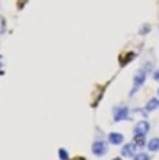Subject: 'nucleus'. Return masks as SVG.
I'll return each mask as SVG.
<instances>
[{"label": "nucleus", "instance_id": "obj_1", "mask_svg": "<svg viewBox=\"0 0 159 160\" xmlns=\"http://www.w3.org/2000/svg\"><path fill=\"white\" fill-rule=\"evenodd\" d=\"M91 149H93V154L94 156H103L107 152V145H105V142L98 140V142L93 143V148Z\"/></svg>", "mask_w": 159, "mask_h": 160}, {"label": "nucleus", "instance_id": "obj_2", "mask_svg": "<svg viewBox=\"0 0 159 160\" xmlns=\"http://www.w3.org/2000/svg\"><path fill=\"white\" fill-rule=\"evenodd\" d=\"M145 77H147V72L144 71V69H140L139 72L135 76V86H133V91H131V96L135 94V91L139 88V86H142L144 85V82H145Z\"/></svg>", "mask_w": 159, "mask_h": 160}, {"label": "nucleus", "instance_id": "obj_3", "mask_svg": "<svg viewBox=\"0 0 159 160\" xmlns=\"http://www.w3.org/2000/svg\"><path fill=\"white\" fill-rule=\"evenodd\" d=\"M148 129H150L148 122L142 120V122H139V123L136 125V128H135V136H145V134L148 132Z\"/></svg>", "mask_w": 159, "mask_h": 160}, {"label": "nucleus", "instance_id": "obj_4", "mask_svg": "<svg viewBox=\"0 0 159 160\" xmlns=\"http://www.w3.org/2000/svg\"><path fill=\"white\" fill-rule=\"evenodd\" d=\"M128 119V108L127 106H120L114 109V122H120V120Z\"/></svg>", "mask_w": 159, "mask_h": 160}, {"label": "nucleus", "instance_id": "obj_5", "mask_svg": "<svg viewBox=\"0 0 159 160\" xmlns=\"http://www.w3.org/2000/svg\"><path fill=\"white\" fill-rule=\"evenodd\" d=\"M135 151H136V146L133 143H128L122 148V156L124 157H131V156H135Z\"/></svg>", "mask_w": 159, "mask_h": 160}, {"label": "nucleus", "instance_id": "obj_6", "mask_svg": "<svg viewBox=\"0 0 159 160\" xmlns=\"http://www.w3.org/2000/svg\"><path fill=\"white\" fill-rule=\"evenodd\" d=\"M108 140H110V143H113V145H120V143L124 142V136H122V134H118V132H111V134L108 136Z\"/></svg>", "mask_w": 159, "mask_h": 160}, {"label": "nucleus", "instance_id": "obj_7", "mask_svg": "<svg viewBox=\"0 0 159 160\" xmlns=\"http://www.w3.org/2000/svg\"><path fill=\"white\" fill-rule=\"evenodd\" d=\"M159 108V99H151L148 100V103L145 105V109L147 111H155Z\"/></svg>", "mask_w": 159, "mask_h": 160}, {"label": "nucleus", "instance_id": "obj_8", "mask_svg": "<svg viewBox=\"0 0 159 160\" xmlns=\"http://www.w3.org/2000/svg\"><path fill=\"white\" fill-rule=\"evenodd\" d=\"M147 146H148V149H150V151H159V139L158 137L151 139L148 143H147Z\"/></svg>", "mask_w": 159, "mask_h": 160}, {"label": "nucleus", "instance_id": "obj_9", "mask_svg": "<svg viewBox=\"0 0 159 160\" xmlns=\"http://www.w3.org/2000/svg\"><path fill=\"white\" fill-rule=\"evenodd\" d=\"M135 140H136V145H139V146H144V142H145L144 136H135Z\"/></svg>", "mask_w": 159, "mask_h": 160}, {"label": "nucleus", "instance_id": "obj_10", "mask_svg": "<svg viewBox=\"0 0 159 160\" xmlns=\"http://www.w3.org/2000/svg\"><path fill=\"white\" fill-rule=\"evenodd\" d=\"M135 160H150V156H148V154L140 152V154H138V156L135 157Z\"/></svg>", "mask_w": 159, "mask_h": 160}, {"label": "nucleus", "instance_id": "obj_11", "mask_svg": "<svg viewBox=\"0 0 159 160\" xmlns=\"http://www.w3.org/2000/svg\"><path fill=\"white\" fill-rule=\"evenodd\" d=\"M59 157L60 160H68V152L65 149H59Z\"/></svg>", "mask_w": 159, "mask_h": 160}, {"label": "nucleus", "instance_id": "obj_12", "mask_svg": "<svg viewBox=\"0 0 159 160\" xmlns=\"http://www.w3.org/2000/svg\"><path fill=\"white\" fill-rule=\"evenodd\" d=\"M5 32V20L3 17H0V34H3Z\"/></svg>", "mask_w": 159, "mask_h": 160}, {"label": "nucleus", "instance_id": "obj_13", "mask_svg": "<svg viewBox=\"0 0 159 160\" xmlns=\"http://www.w3.org/2000/svg\"><path fill=\"white\" fill-rule=\"evenodd\" d=\"M148 29H150V25H144V26H142V29H140V34H147V32H148Z\"/></svg>", "mask_w": 159, "mask_h": 160}, {"label": "nucleus", "instance_id": "obj_14", "mask_svg": "<svg viewBox=\"0 0 159 160\" xmlns=\"http://www.w3.org/2000/svg\"><path fill=\"white\" fill-rule=\"evenodd\" d=\"M155 80H159V71H156V72H155Z\"/></svg>", "mask_w": 159, "mask_h": 160}, {"label": "nucleus", "instance_id": "obj_15", "mask_svg": "<svg viewBox=\"0 0 159 160\" xmlns=\"http://www.w3.org/2000/svg\"><path fill=\"white\" fill-rule=\"evenodd\" d=\"M74 160H85L83 157H77V159H74Z\"/></svg>", "mask_w": 159, "mask_h": 160}, {"label": "nucleus", "instance_id": "obj_16", "mask_svg": "<svg viewBox=\"0 0 159 160\" xmlns=\"http://www.w3.org/2000/svg\"><path fill=\"white\" fill-rule=\"evenodd\" d=\"M114 160H119V159H114Z\"/></svg>", "mask_w": 159, "mask_h": 160}, {"label": "nucleus", "instance_id": "obj_17", "mask_svg": "<svg viewBox=\"0 0 159 160\" xmlns=\"http://www.w3.org/2000/svg\"><path fill=\"white\" fill-rule=\"evenodd\" d=\"M158 94H159V89H158Z\"/></svg>", "mask_w": 159, "mask_h": 160}]
</instances>
